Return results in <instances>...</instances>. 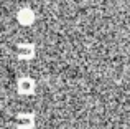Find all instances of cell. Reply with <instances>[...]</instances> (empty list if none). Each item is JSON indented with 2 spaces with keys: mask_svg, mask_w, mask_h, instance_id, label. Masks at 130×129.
Segmentation results:
<instances>
[{
  "mask_svg": "<svg viewBox=\"0 0 130 129\" xmlns=\"http://www.w3.org/2000/svg\"><path fill=\"white\" fill-rule=\"evenodd\" d=\"M17 20H18L20 25H31L33 22H35V12H33L31 8H28V7H25V8H22L18 13H17Z\"/></svg>",
  "mask_w": 130,
  "mask_h": 129,
  "instance_id": "2",
  "label": "cell"
},
{
  "mask_svg": "<svg viewBox=\"0 0 130 129\" xmlns=\"http://www.w3.org/2000/svg\"><path fill=\"white\" fill-rule=\"evenodd\" d=\"M17 55L22 60H30L35 56V46L31 43H22V45H17Z\"/></svg>",
  "mask_w": 130,
  "mask_h": 129,
  "instance_id": "3",
  "label": "cell"
},
{
  "mask_svg": "<svg viewBox=\"0 0 130 129\" xmlns=\"http://www.w3.org/2000/svg\"><path fill=\"white\" fill-rule=\"evenodd\" d=\"M13 123L20 129H31L33 124H35V116L30 114V113H20L18 116L13 119Z\"/></svg>",
  "mask_w": 130,
  "mask_h": 129,
  "instance_id": "1",
  "label": "cell"
},
{
  "mask_svg": "<svg viewBox=\"0 0 130 129\" xmlns=\"http://www.w3.org/2000/svg\"><path fill=\"white\" fill-rule=\"evenodd\" d=\"M18 91L22 94H30L35 91V83H33V80H30V78H22V80L18 81Z\"/></svg>",
  "mask_w": 130,
  "mask_h": 129,
  "instance_id": "4",
  "label": "cell"
}]
</instances>
